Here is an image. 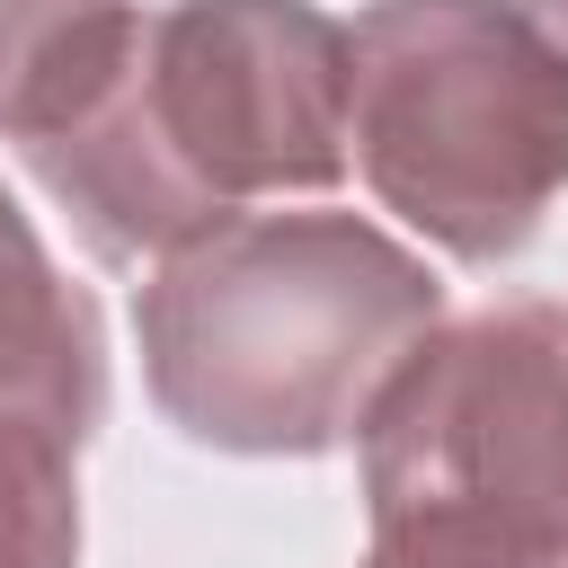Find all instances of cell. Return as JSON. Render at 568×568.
Masks as SVG:
<instances>
[{"label":"cell","mask_w":568,"mask_h":568,"mask_svg":"<svg viewBox=\"0 0 568 568\" xmlns=\"http://www.w3.org/2000/svg\"><path fill=\"white\" fill-rule=\"evenodd\" d=\"M124 0H0V133H36L124 36Z\"/></svg>","instance_id":"cell-6"},{"label":"cell","mask_w":568,"mask_h":568,"mask_svg":"<svg viewBox=\"0 0 568 568\" xmlns=\"http://www.w3.org/2000/svg\"><path fill=\"white\" fill-rule=\"evenodd\" d=\"M18 151L98 257H169L257 195L346 178V27L311 0L133 9Z\"/></svg>","instance_id":"cell-1"},{"label":"cell","mask_w":568,"mask_h":568,"mask_svg":"<svg viewBox=\"0 0 568 568\" xmlns=\"http://www.w3.org/2000/svg\"><path fill=\"white\" fill-rule=\"evenodd\" d=\"M106 408V355L89 293L44 257L36 222L0 186V417L80 444Z\"/></svg>","instance_id":"cell-5"},{"label":"cell","mask_w":568,"mask_h":568,"mask_svg":"<svg viewBox=\"0 0 568 568\" xmlns=\"http://www.w3.org/2000/svg\"><path fill=\"white\" fill-rule=\"evenodd\" d=\"M346 160L417 240L497 266L568 195V53L515 0H373L346 27Z\"/></svg>","instance_id":"cell-3"},{"label":"cell","mask_w":568,"mask_h":568,"mask_svg":"<svg viewBox=\"0 0 568 568\" xmlns=\"http://www.w3.org/2000/svg\"><path fill=\"white\" fill-rule=\"evenodd\" d=\"M444 284L355 213H240L160 257L133 302L160 417L213 453H328L364 426Z\"/></svg>","instance_id":"cell-2"},{"label":"cell","mask_w":568,"mask_h":568,"mask_svg":"<svg viewBox=\"0 0 568 568\" xmlns=\"http://www.w3.org/2000/svg\"><path fill=\"white\" fill-rule=\"evenodd\" d=\"M355 435L373 515H470L568 550V302L435 320Z\"/></svg>","instance_id":"cell-4"},{"label":"cell","mask_w":568,"mask_h":568,"mask_svg":"<svg viewBox=\"0 0 568 568\" xmlns=\"http://www.w3.org/2000/svg\"><path fill=\"white\" fill-rule=\"evenodd\" d=\"M364 568H568V550L470 524V515H373Z\"/></svg>","instance_id":"cell-8"},{"label":"cell","mask_w":568,"mask_h":568,"mask_svg":"<svg viewBox=\"0 0 568 568\" xmlns=\"http://www.w3.org/2000/svg\"><path fill=\"white\" fill-rule=\"evenodd\" d=\"M62 435L0 417V568H80V479Z\"/></svg>","instance_id":"cell-7"},{"label":"cell","mask_w":568,"mask_h":568,"mask_svg":"<svg viewBox=\"0 0 568 568\" xmlns=\"http://www.w3.org/2000/svg\"><path fill=\"white\" fill-rule=\"evenodd\" d=\"M532 18H541V27H550V44L568 53V0H532Z\"/></svg>","instance_id":"cell-9"}]
</instances>
